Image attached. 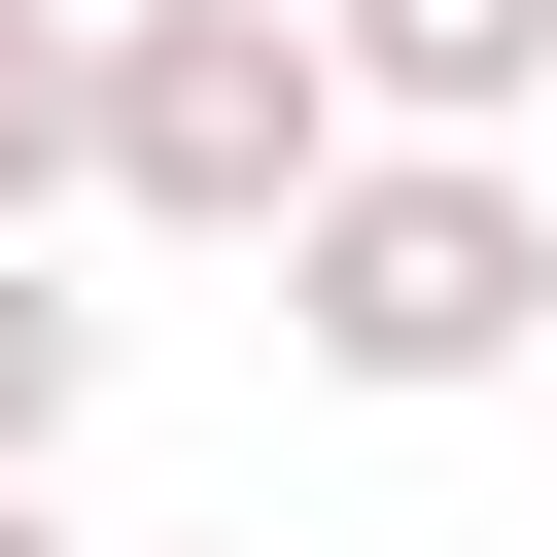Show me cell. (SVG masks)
I'll list each match as a JSON object with an SVG mask.
<instances>
[{
    "instance_id": "1",
    "label": "cell",
    "mask_w": 557,
    "mask_h": 557,
    "mask_svg": "<svg viewBox=\"0 0 557 557\" xmlns=\"http://www.w3.org/2000/svg\"><path fill=\"white\" fill-rule=\"evenodd\" d=\"M244 278H278V348H313V383H383V418H453V383H522V348H557V209H522V139H418V104H383Z\"/></svg>"
},
{
    "instance_id": "2",
    "label": "cell",
    "mask_w": 557,
    "mask_h": 557,
    "mask_svg": "<svg viewBox=\"0 0 557 557\" xmlns=\"http://www.w3.org/2000/svg\"><path fill=\"white\" fill-rule=\"evenodd\" d=\"M348 139H383V104H348L313 0H104V209H139V244H278Z\"/></svg>"
},
{
    "instance_id": "3",
    "label": "cell",
    "mask_w": 557,
    "mask_h": 557,
    "mask_svg": "<svg viewBox=\"0 0 557 557\" xmlns=\"http://www.w3.org/2000/svg\"><path fill=\"white\" fill-rule=\"evenodd\" d=\"M348 35V104H418V139H522L557 104V0H313Z\"/></svg>"
},
{
    "instance_id": "4",
    "label": "cell",
    "mask_w": 557,
    "mask_h": 557,
    "mask_svg": "<svg viewBox=\"0 0 557 557\" xmlns=\"http://www.w3.org/2000/svg\"><path fill=\"white\" fill-rule=\"evenodd\" d=\"M0 209H104V35L0 0Z\"/></svg>"
},
{
    "instance_id": "5",
    "label": "cell",
    "mask_w": 557,
    "mask_h": 557,
    "mask_svg": "<svg viewBox=\"0 0 557 557\" xmlns=\"http://www.w3.org/2000/svg\"><path fill=\"white\" fill-rule=\"evenodd\" d=\"M104 418V278H35V209H0V487Z\"/></svg>"
},
{
    "instance_id": "6",
    "label": "cell",
    "mask_w": 557,
    "mask_h": 557,
    "mask_svg": "<svg viewBox=\"0 0 557 557\" xmlns=\"http://www.w3.org/2000/svg\"><path fill=\"white\" fill-rule=\"evenodd\" d=\"M0 557H70V522H35V487H0Z\"/></svg>"
}]
</instances>
